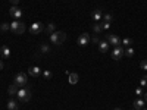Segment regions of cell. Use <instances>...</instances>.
Wrapping results in <instances>:
<instances>
[{
    "instance_id": "cell-1",
    "label": "cell",
    "mask_w": 147,
    "mask_h": 110,
    "mask_svg": "<svg viewBox=\"0 0 147 110\" xmlns=\"http://www.w3.org/2000/svg\"><path fill=\"white\" fill-rule=\"evenodd\" d=\"M65 40H66V34H65L63 31H55V32L50 34V43H52V44L60 46Z\"/></svg>"
},
{
    "instance_id": "cell-2",
    "label": "cell",
    "mask_w": 147,
    "mask_h": 110,
    "mask_svg": "<svg viewBox=\"0 0 147 110\" xmlns=\"http://www.w3.org/2000/svg\"><path fill=\"white\" fill-rule=\"evenodd\" d=\"M25 30H27V27H25V23H24V22H21L18 19L12 21V23H10V32H15V34L21 35V34L25 32Z\"/></svg>"
},
{
    "instance_id": "cell-3",
    "label": "cell",
    "mask_w": 147,
    "mask_h": 110,
    "mask_svg": "<svg viewBox=\"0 0 147 110\" xmlns=\"http://www.w3.org/2000/svg\"><path fill=\"white\" fill-rule=\"evenodd\" d=\"M16 99H18L21 103H28L30 99H31V91L27 90V88H21V90H18V93H16Z\"/></svg>"
},
{
    "instance_id": "cell-4",
    "label": "cell",
    "mask_w": 147,
    "mask_h": 110,
    "mask_svg": "<svg viewBox=\"0 0 147 110\" xmlns=\"http://www.w3.org/2000/svg\"><path fill=\"white\" fill-rule=\"evenodd\" d=\"M106 41L113 47H121L122 46V41L116 34H106Z\"/></svg>"
},
{
    "instance_id": "cell-5",
    "label": "cell",
    "mask_w": 147,
    "mask_h": 110,
    "mask_svg": "<svg viewBox=\"0 0 147 110\" xmlns=\"http://www.w3.org/2000/svg\"><path fill=\"white\" fill-rule=\"evenodd\" d=\"M27 73H24V72H18L16 75H15V85H18V87H25L27 85Z\"/></svg>"
},
{
    "instance_id": "cell-6",
    "label": "cell",
    "mask_w": 147,
    "mask_h": 110,
    "mask_svg": "<svg viewBox=\"0 0 147 110\" xmlns=\"http://www.w3.org/2000/svg\"><path fill=\"white\" fill-rule=\"evenodd\" d=\"M44 31V27H43V23L41 22H32L31 23V27H30V32L37 35V34H41Z\"/></svg>"
},
{
    "instance_id": "cell-7",
    "label": "cell",
    "mask_w": 147,
    "mask_h": 110,
    "mask_svg": "<svg viewBox=\"0 0 147 110\" xmlns=\"http://www.w3.org/2000/svg\"><path fill=\"white\" fill-rule=\"evenodd\" d=\"M124 54H125V50L122 48V46L121 47H115L112 50V59L113 60H121L122 57H124Z\"/></svg>"
},
{
    "instance_id": "cell-8",
    "label": "cell",
    "mask_w": 147,
    "mask_h": 110,
    "mask_svg": "<svg viewBox=\"0 0 147 110\" xmlns=\"http://www.w3.org/2000/svg\"><path fill=\"white\" fill-rule=\"evenodd\" d=\"M9 15L12 16V18H13V19H21L22 18V10L18 7V6H12L10 9H9Z\"/></svg>"
},
{
    "instance_id": "cell-9",
    "label": "cell",
    "mask_w": 147,
    "mask_h": 110,
    "mask_svg": "<svg viewBox=\"0 0 147 110\" xmlns=\"http://www.w3.org/2000/svg\"><path fill=\"white\" fill-rule=\"evenodd\" d=\"M90 35H88V32H82L80 37H78V46L80 47H85L88 43H90Z\"/></svg>"
},
{
    "instance_id": "cell-10",
    "label": "cell",
    "mask_w": 147,
    "mask_h": 110,
    "mask_svg": "<svg viewBox=\"0 0 147 110\" xmlns=\"http://www.w3.org/2000/svg\"><path fill=\"white\" fill-rule=\"evenodd\" d=\"M91 19L96 21V22L102 21V19H103V12H102V9H94V10L91 12Z\"/></svg>"
},
{
    "instance_id": "cell-11",
    "label": "cell",
    "mask_w": 147,
    "mask_h": 110,
    "mask_svg": "<svg viewBox=\"0 0 147 110\" xmlns=\"http://www.w3.org/2000/svg\"><path fill=\"white\" fill-rule=\"evenodd\" d=\"M109 43L106 41V40H100L99 41V44H97V47H99V52L100 53H107L109 52Z\"/></svg>"
},
{
    "instance_id": "cell-12",
    "label": "cell",
    "mask_w": 147,
    "mask_h": 110,
    "mask_svg": "<svg viewBox=\"0 0 147 110\" xmlns=\"http://www.w3.org/2000/svg\"><path fill=\"white\" fill-rule=\"evenodd\" d=\"M144 104H146V101H144V99H141V97H138V99L134 100V109H136V110L144 109Z\"/></svg>"
},
{
    "instance_id": "cell-13",
    "label": "cell",
    "mask_w": 147,
    "mask_h": 110,
    "mask_svg": "<svg viewBox=\"0 0 147 110\" xmlns=\"http://www.w3.org/2000/svg\"><path fill=\"white\" fill-rule=\"evenodd\" d=\"M28 73H30L32 78H37V76H38L40 73H41V69H40L38 66H31V68L28 69Z\"/></svg>"
},
{
    "instance_id": "cell-14",
    "label": "cell",
    "mask_w": 147,
    "mask_h": 110,
    "mask_svg": "<svg viewBox=\"0 0 147 110\" xmlns=\"http://www.w3.org/2000/svg\"><path fill=\"white\" fill-rule=\"evenodd\" d=\"M0 54H2L5 59H9L10 54H12V52H10V48L7 46H2V47H0Z\"/></svg>"
},
{
    "instance_id": "cell-15",
    "label": "cell",
    "mask_w": 147,
    "mask_h": 110,
    "mask_svg": "<svg viewBox=\"0 0 147 110\" xmlns=\"http://www.w3.org/2000/svg\"><path fill=\"white\" fill-rule=\"evenodd\" d=\"M16 93H18V85H15V84L9 85V88H7V94H9L10 97H13V95H16Z\"/></svg>"
},
{
    "instance_id": "cell-16",
    "label": "cell",
    "mask_w": 147,
    "mask_h": 110,
    "mask_svg": "<svg viewBox=\"0 0 147 110\" xmlns=\"http://www.w3.org/2000/svg\"><path fill=\"white\" fill-rule=\"evenodd\" d=\"M6 106H7V110H18V103H16L13 99H10Z\"/></svg>"
},
{
    "instance_id": "cell-17",
    "label": "cell",
    "mask_w": 147,
    "mask_h": 110,
    "mask_svg": "<svg viewBox=\"0 0 147 110\" xmlns=\"http://www.w3.org/2000/svg\"><path fill=\"white\" fill-rule=\"evenodd\" d=\"M78 79H80V76H78V73H69V84H77L78 82Z\"/></svg>"
},
{
    "instance_id": "cell-18",
    "label": "cell",
    "mask_w": 147,
    "mask_h": 110,
    "mask_svg": "<svg viewBox=\"0 0 147 110\" xmlns=\"http://www.w3.org/2000/svg\"><path fill=\"white\" fill-rule=\"evenodd\" d=\"M40 50H41V53L47 54L49 52H50V46L46 44V43H41V44H40Z\"/></svg>"
},
{
    "instance_id": "cell-19",
    "label": "cell",
    "mask_w": 147,
    "mask_h": 110,
    "mask_svg": "<svg viewBox=\"0 0 147 110\" xmlns=\"http://www.w3.org/2000/svg\"><path fill=\"white\" fill-rule=\"evenodd\" d=\"M93 31H94V32H96L97 35H99V34H100V32L103 31V27H102V23H97V22H96L94 25H93Z\"/></svg>"
},
{
    "instance_id": "cell-20",
    "label": "cell",
    "mask_w": 147,
    "mask_h": 110,
    "mask_svg": "<svg viewBox=\"0 0 147 110\" xmlns=\"http://www.w3.org/2000/svg\"><path fill=\"white\" fill-rule=\"evenodd\" d=\"M0 31H3V32H7V31H10V23H6V22H3L2 25H0Z\"/></svg>"
},
{
    "instance_id": "cell-21",
    "label": "cell",
    "mask_w": 147,
    "mask_h": 110,
    "mask_svg": "<svg viewBox=\"0 0 147 110\" xmlns=\"http://www.w3.org/2000/svg\"><path fill=\"white\" fill-rule=\"evenodd\" d=\"M55 31H56V25H55V23H49L47 28H46V32L50 34V32H55Z\"/></svg>"
},
{
    "instance_id": "cell-22",
    "label": "cell",
    "mask_w": 147,
    "mask_h": 110,
    "mask_svg": "<svg viewBox=\"0 0 147 110\" xmlns=\"http://www.w3.org/2000/svg\"><path fill=\"white\" fill-rule=\"evenodd\" d=\"M134 53H136V52H134V48H132V47H127V50H125V56L132 57V56H134Z\"/></svg>"
},
{
    "instance_id": "cell-23",
    "label": "cell",
    "mask_w": 147,
    "mask_h": 110,
    "mask_svg": "<svg viewBox=\"0 0 147 110\" xmlns=\"http://www.w3.org/2000/svg\"><path fill=\"white\" fill-rule=\"evenodd\" d=\"M131 44H132L131 38H124V40H122V46H124V47H131Z\"/></svg>"
},
{
    "instance_id": "cell-24",
    "label": "cell",
    "mask_w": 147,
    "mask_h": 110,
    "mask_svg": "<svg viewBox=\"0 0 147 110\" xmlns=\"http://www.w3.org/2000/svg\"><path fill=\"white\" fill-rule=\"evenodd\" d=\"M112 19H113V16L110 15V13H106V15H103V22H112Z\"/></svg>"
},
{
    "instance_id": "cell-25",
    "label": "cell",
    "mask_w": 147,
    "mask_h": 110,
    "mask_svg": "<svg viewBox=\"0 0 147 110\" xmlns=\"http://www.w3.org/2000/svg\"><path fill=\"white\" fill-rule=\"evenodd\" d=\"M43 76H44V79H50V78L53 76V73H52L50 70H44V72H43Z\"/></svg>"
},
{
    "instance_id": "cell-26",
    "label": "cell",
    "mask_w": 147,
    "mask_h": 110,
    "mask_svg": "<svg viewBox=\"0 0 147 110\" xmlns=\"http://www.w3.org/2000/svg\"><path fill=\"white\" fill-rule=\"evenodd\" d=\"M140 68H141L143 70H147V59H146V60H141V62H140Z\"/></svg>"
},
{
    "instance_id": "cell-27",
    "label": "cell",
    "mask_w": 147,
    "mask_h": 110,
    "mask_svg": "<svg viewBox=\"0 0 147 110\" xmlns=\"http://www.w3.org/2000/svg\"><path fill=\"white\" fill-rule=\"evenodd\" d=\"M102 27H103V31L105 30H109L110 28V22H102Z\"/></svg>"
},
{
    "instance_id": "cell-28",
    "label": "cell",
    "mask_w": 147,
    "mask_h": 110,
    "mask_svg": "<svg viewBox=\"0 0 147 110\" xmlns=\"http://www.w3.org/2000/svg\"><path fill=\"white\" fill-rule=\"evenodd\" d=\"M91 41H93L94 44H99V41H100V38H99V35H97V34H96V35L93 37V38H91Z\"/></svg>"
},
{
    "instance_id": "cell-29",
    "label": "cell",
    "mask_w": 147,
    "mask_h": 110,
    "mask_svg": "<svg viewBox=\"0 0 147 110\" xmlns=\"http://www.w3.org/2000/svg\"><path fill=\"white\" fill-rule=\"evenodd\" d=\"M141 87H147V75L141 78Z\"/></svg>"
},
{
    "instance_id": "cell-30",
    "label": "cell",
    "mask_w": 147,
    "mask_h": 110,
    "mask_svg": "<svg viewBox=\"0 0 147 110\" xmlns=\"http://www.w3.org/2000/svg\"><path fill=\"white\" fill-rule=\"evenodd\" d=\"M143 93H144V91H143V88H141V87H138V88L136 90V94H137L138 97H141V95H143Z\"/></svg>"
},
{
    "instance_id": "cell-31",
    "label": "cell",
    "mask_w": 147,
    "mask_h": 110,
    "mask_svg": "<svg viewBox=\"0 0 147 110\" xmlns=\"http://www.w3.org/2000/svg\"><path fill=\"white\" fill-rule=\"evenodd\" d=\"M9 2L12 3V6H18V3H19V0H9Z\"/></svg>"
},
{
    "instance_id": "cell-32",
    "label": "cell",
    "mask_w": 147,
    "mask_h": 110,
    "mask_svg": "<svg viewBox=\"0 0 147 110\" xmlns=\"http://www.w3.org/2000/svg\"><path fill=\"white\" fill-rule=\"evenodd\" d=\"M5 68V65H3V62H2V60H0V70H2Z\"/></svg>"
},
{
    "instance_id": "cell-33",
    "label": "cell",
    "mask_w": 147,
    "mask_h": 110,
    "mask_svg": "<svg viewBox=\"0 0 147 110\" xmlns=\"http://www.w3.org/2000/svg\"><path fill=\"white\" fill-rule=\"evenodd\" d=\"M115 110H121V109H115Z\"/></svg>"
},
{
    "instance_id": "cell-34",
    "label": "cell",
    "mask_w": 147,
    "mask_h": 110,
    "mask_svg": "<svg viewBox=\"0 0 147 110\" xmlns=\"http://www.w3.org/2000/svg\"><path fill=\"white\" fill-rule=\"evenodd\" d=\"M141 110H147V109H141Z\"/></svg>"
},
{
    "instance_id": "cell-35",
    "label": "cell",
    "mask_w": 147,
    "mask_h": 110,
    "mask_svg": "<svg viewBox=\"0 0 147 110\" xmlns=\"http://www.w3.org/2000/svg\"><path fill=\"white\" fill-rule=\"evenodd\" d=\"M146 100H147V95H146Z\"/></svg>"
},
{
    "instance_id": "cell-36",
    "label": "cell",
    "mask_w": 147,
    "mask_h": 110,
    "mask_svg": "<svg viewBox=\"0 0 147 110\" xmlns=\"http://www.w3.org/2000/svg\"><path fill=\"white\" fill-rule=\"evenodd\" d=\"M131 110H132V109H131ZM134 110H136V109H134Z\"/></svg>"
}]
</instances>
